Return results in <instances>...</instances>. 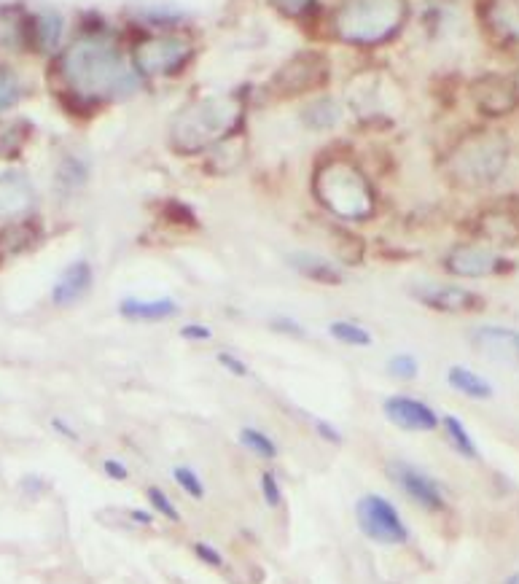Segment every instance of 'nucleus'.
I'll use <instances>...</instances> for the list:
<instances>
[{
  "label": "nucleus",
  "instance_id": "f257e3e1",
  "mask_svg": "<svg viewBox=\"0 0 519 584\" xmlns=\"http://www.w3.org/2000/svg\"><path fill=\"white\" fill-rule=\"evenodd\" d=\"M62 87L81 103L103 105L127 100L140 89L143 76L127 54L103 35H81L60 57Z\"/></svg>",
  "mask_w": 519,
  "mask_h": 584
},
{
  "label": "nucleus",
  "instance_id": "f03ea898",
  "mask_svg": "<svg viewBox=\"0 0 519 584\" xmlns=\"http://www.w3.org/2000/svg\"><path fill=\"white\" fill-rule=\"evenodd\" d=\"M407 17V0H342L331 17V27L342 44L380 46L401 33Z\"/></svg>",
  "mask_w": 519,
  "mask_h": 584
},
{
  "label": "nucleus",
  "instance_id": "7ed1b4c3",
  "mask_svg": "<svg viewBox=\"0 0 519 584\" xmlns=\"http://www.w3.org/2000/svg\"><path fill=\"white\" fill-rule=\"evenodd\" d=\"M240 114H243L240 100L226 95L191 103L189 108H183L178 114L173 130H170L175 151L199 154V151L216 149L226 138H232L237 122H240Z\"/></svg>",
  "mask_w": 519,
  "mask_h": 584
},
{
  "label": "nucleus",
  "instance_id": "20e7f679",
  "mask_svg": "<svg viewBox=\"0 0 519 584\" xmlns=\"http://www.w3.org/2000/svg\"><path fill=\"white\" fill-rule=\"evenodd\" d=\"M315 194L323 208L345 221H366L374 216V192L361 167L350 159H326L315 173Z\"/></svg>",
  "mask_w": 519,
  "mask_h": 584
},
{
  "label": "nucleus",
  "instance_id": "39448f33",
  "mask_svg": "<svg viewBox=\"0 0 519 584\" xmlns=\"http://www.w3.org/2000/svg\"><path fill=\"white\" fill-rule=\"evenodd\" d=\"M509 165V140L501 132H471L452 149L450 173L463 186L495 184Z\"/></svg>",
  "mask_w": 519,
  "mask_h": 584
},
{
  "label": "nucleus",
  "instance_id": "423d86ee",
  "mask_svg": "<svg viewBox=\"0 0 519 584\" xmlns=\"http://www.w3.org/2000/svg\"><path fill=\"white\" fill-rule=\"evenodd\" d=\"M194 46L181 35H148L132 49V65L138 68L140 76L162 79L175 76L189 65Z\"/></svg>",
  "mask_w": 519,
  "mask_h": 584
},
{
  "label": "nucleus",
  "instance_id": "0eeeda50",
  "mask_svg": "<svg viewBox=\"0 0 519 584\" xmlns=\"http://www.w3.org/2000/svg\"><path fill=\"white\" fill-rule=\"evenodd\" d=\"M355 520H358V528H361L366 539L385 544V547L404 544L409 539V528L398 515V509L380 493H366V496L358 498Z\"/></svg>",
  "mask_w": 519,
  "mask_h": 584
},
{
  "label": "nucleus",
  "instance_id": "6e6552de",
  "mask_svg": "<svg viewBox=\"0 0 519 584\" xmlns=\"http://www.w3.org/2000/svg\"><path fill=\"white\" fill-rule=\"evenodd\" d=\"M326 79H329L326 57L318 52H304L296 54L294 60H288L283 68L277 70L272 81H269V89L277 97H296L310 92V89L323 87Z\"/></svg>",
  "mask_w": 519,
  "mask_h": 584
},
{
  "label": "nucleus",
  "instance_id": "1a4fd4ad",
  "mask_svg": "<svg viewBox=\"0 0 519 584\" xmlns=\"http://www.w3.org/2000/svg\"><path fill=\"white\" fill-rule=\"evenodd\" d=\"M388 474L390 480L396 482L398 488L404 490L417 506H423L425 512H442L447 506V493H444L442 485L412 463L390 461Z\"/></svg>",
  "mask_w": 519,
  "mask_h": 584
},
{
  "label": "nucleus",
  "instance_id": "9d476101",
  "mask_svg": "<svg viewBox=\"0 0 519 584\" xmlns=\"http://www.w3.org/2000/svg\"><path fill=\"white\" fill-rule=\"evenodd\" d=\"M412 297L420 305L439 310V313H474L482 310L485 299L460 286H447V283H423V286L412 288Z\"/></svg>",
  "mask_w": 519,
  "mask_h": 584
},
{
  "label": "nucleus",
  "instance_id": "9b49d317",
  "mask_svg": "<svg viewBox=\"0 0 519 584\" xmlns=\"http://www.w3.org/2000/svg\"><path fill=\"white\" fill-rule=\"evenodd\" d=\"M501 264L503 259L498 253L476 243L455 245V248L447 253V259H444L447 272L458 275V278H487V275L501 272Z\"/></svg>",
  "mask_w": 519,
  "mask_h": 584
},
{
  "label": "nucleus",
  "instance_id": "f8f14e48",
  "mask_svg": "<svg viewBox=\"0 0 519 584\" xmlns=\"http://www.w3.org/2000/svg\"><path fill=\"white\" fill-rule=\"evenodd\" d=\"M382 412L401 431H436L442 423L436 410L415 396H388L382 401Z\"/></svg>",
  "mask_w": 519,
  "mask_h": 584
},
{
  "label": "nucleus",
  "instance_id": "ddd939ff",
  "mask_svg": "<svg viewBox=\"0 0 519 584\" xmlns=\"http://www.w3.org/2000/svg\"><path fill=\"white\" fill-rule=\"evenodd\" d=\"M35 208V189L19 170L0 173V221H19Z\"/></svg>",
  "mask_w": 519,
  "mask_h": 584
},
{
  "label": "nucleus",
  "instance_id": "4468645a",
  "mask_svg": "<svg viewBox=\"0 0 519 584\" xmlns=\"http://www.w3.org/2000/svg\"><path fill=\"white\" fill-rule=\"evenodd\" d=\"M474 348L490 361L519 367V332L509 326H476L471 332Z\"/></svg>",
  "mask_w": 519,
  "mask_h": 584
},
{
  "label": "nucleus",
  "instance_id": "2eb2a0df",
  "mask_svg": "<svg viewBox=\"0 0 519 584\" xmlns=\"http://www.w3.org/2000/svg\"><path fill=\"white\" fill-rule=\"evenodd\" d=\"M95 283V270H92V264L87 259H76V262H70L62 275L57 278L52 288V302L57 307H70L81 302V299L87 297L89 288Z\"/></svg>",
  "mask_w": 519,
  "mask_h": 584
},
{
  "label": "nucleus",
  "instance_id": "dca6fc26",
  "mask_svg": "<svg viewBox=\"0 0 519 584\" xmlns=\"http://www.w3.org/2000/svg\"><path fill=\"white\" fill-rule=\"evenodd\" d=\"M474 97L476 103H479V111H485L487 116L509 114V111H514V105L519 103L514 84L498 79V76H487V79L476 81Z\"/></svg>",
  "mask_w": 519,
  "mask_h": 584
},
{
  "label": "nucleus",
  "instance_id": "f3484780",
  "mask_svg": "<svg viewBox=\"0 0 519 584\" xmlns=\"http://www.w3.org/2000/svg\"><path fill=\"white\" fill-rule=\"evenodd\" d=\"M178 313H181V307H178V302L170 297L159 299L127 297L119 302V315L135 323H159L167 321V318H175Z\"/></svg>",
  "mask_w": 519,
  "mask_h": 584
},
{
  "label": "nucleus",
  "instance_id": "a211bd4d",
  "mask_svg": "<svg viewBox=\"0 0 519 584\" xmlns=\"http://www.w3.org/2000/svg\"><path fill=\"white\" fill-rule=\"evenodd\" d=\"M485 22L498 38L519 44V0H487Z\"/></svg>",
  "mask_w": 519,
  "mask_h": 584
},
{
  "label": "nucleus",
  "instance_id": "6ab92c4d",
  "mask_svg": "<svg viewBox=\"0 0 519 584\" xmlns=\"http://www.w3.org/2000/svg\"><path fill=\"white\" fill-rule=\"evenodd\" d=\"M291 270H296L302 278L312 280V283H323V286H339L345 275L337 264H331L329 259H323L318 253H291L288 256Z\"/></svg>",
  "mask_w": 519,
  "mask_h": 584
},
{
  "label": "nucleus",
  "instance_id": "aec40b11",
  "mask_svg": "<svg viewBox=\"0 0 519 584\" xmlns=\"http://www.w3.org/2000/svg\"><path fill=\"white\" fill-rule=\"evenodd\" d=\"M447 383L455 388L458 393L468 396V399L487 401L493 399L495 388L490 385V380H485L482 375H476L468 367H450L447 369Z\"/></svg>",
  "mask_w": 519,
  "mask_h": 584
},
{
  "label": "nucleus",
  "instance_id": "412c9836",
  "mask_svg": "<svg viewBox=\"0 0 519 584\" xmlns=\"http://www.w3.org/2000/svg\"><path fill=\"white\" fill-rule=\"evenodd\" d=\"M342 119V108L334 97H321V100H312L310 105H304L302 122L310 127V130H331L337 127V122Z\"/></svg>",
  "mask_w": 519,
  "mask_h": 584
},
{
  "label": "nucleus",
  "instance_id": "4be33fe9",
  "mask_svg": "<svg viewBox=\"0 0 519 584\" xmlns=\"http://www.w3.org/2000/svg\"><path fill=\"white\" fill-rule=\"evenodd\" d=\"M62 30H65V22H62L60 14H52V11H46V14H38L33 19V41L35 46L41 49V52H52L57 49L62 41Z\"/></svg>",
  "mask_w": 519,
  "mask_h": 584
},
{
  "label": "nucleus",
  "instance_id": "5701e85b",
  "mask_svg": "<svg viewBox=\"0 0 519 584\" xmlns=\"http://www.w3.org/2000/svg\"><path fill=\"white\" fill-rule=\"evenodd\" d=\"M240 445H243L248 453L256 455V458H261V461H275L277 453H280L275 439L269 434H264L261 428L253 426H245L243 431H240Z\"/></svg>",
  "mask_w": 519,
  "mask_h": 584
},
{
  "label": "nucleus",
  "instance_id": "b1692460",
  "mask_svg": "<svg viewBox=\"0 0 519 584\" xmlns=\"http://www.w3.org/2000/svg\"><path fill=\"white\" fill-rule=\"evenodd\" d=\"M329 334L342 345H350V348H372L374 342L372 332L353 321H331Z\"/></svg>",
  "mask_w": 519,
  "mask_h": 584
},
{
  "label": "nucleus",
  "instance_id": "393cba45",
  "mask_svg": "<svg viewBox=\"0 0 519 584\" xmlns=\"http://www.w3.org/2000/svg\"><path fill=\"white\" fill-rule=\"evenodd\" d=\"M442 423H444V431H447V439H450V445L455 447L463 458L476 461V458H479V447H476L474 436L468 434V428L463 426L458 418H452V415H447Z\"/></svg>",
  "mask_w": 519,
  "mask_h": 584
},
{
  "label": "nucleus",
  "instance_id": "a878e982",
  "mask_svg": "<svg viewBox=\"0 0 519 584\" xmlns=\"http://www.w3.org/2000/svg\"><path fill=\"white\" fill-rule=\"evenodd\" d=\"M22 97V81L9 65H0V114L9 111Z\"/></svg>",
  "mask_w": 519,
  "mask_h": 584
},
{
  "label": "nucleus",
  "instance_id": "bb28decb",
  "mask_svg": "<svg viewBox=\"0 0 519 584\" xmlns=\"http://www.w3.org/2000/svg\"><path fill=\"white\" fill-rule=\"evenodd\" d=\"M87 175H89L87 165H84L81 159L68 157L60 165V173H57V184H60L62 189L73 192V189H81V186L87 184Z\"/></svg>",
  "mask_w": 519,
  "mask_h": 584
},
{
  "label": "nucleus",
  "instance_id": "cd10ccee",
  "mask_svg": "<svg viewBox=\"0 0 519 584\" xmlns=\"http://www.w3.org/2000/svg\"><path fill=\"white\" fill-rule=\"evenodd\" d=\"M173 480L178 482V488L186 493V496H191L194 501H202L205 498V482L199 480V474L194 469H189V466H175L173 469Z\"/></svg>",
  "mask_w": 519,
  "mask_h": 584
},
{
  "label": "nucleus",
  "instance_id": "c85d7f7f",
  "mask_svg": "<svg viewBox=\"0 0 519 584\" xmlns=\"http://www.w3.org/2000/svg\"><path fill=\"white\" fill-rule=\"evenodd\" d=\"M146 496H148V501H151V509H154V512H159V515L165 517V520L181 523V512H178V506L170 501V496H167L165 490L151 485V488L146 490Z\"/></svg>",
  "mask_w": 519,
  "mask_h": 584
},
{
  "label": "nucleus",
  "instance_id": "c756f323",
  "mask_svg": "<svg viewBox=\"0 0 519 584\" xmlns=\"http://www.w3.org/2000/svg\"><path fill=\"white\" fill-rule=\"evenodd\" d=\"M388 372L390 377H396V380H415L417 372H420V364H417V358L409 356V353H396V356L388 361Z\"/></svg>",
  "mask_w": 519,
  "mask_h": 584
},
{
  "label": "nucleus",
  "instance_id": "7c9ffc66",
  "mask_svg": "<svg viewBox=\"0 0 519 584\" xmlns=\"http://www.w3.org/2000/svg\"><path fill=\"white\" fill-rule=\"evenodd\" d=\"M259 485H261V496H264L267 506L277 509V506L283 504V490H280V480L275 477V471H261Z\"/></svg>",
  "mask_w": 519,
  "mask_h": 584
},
{
  "label": "nucleus",
  "instance_id": "2f4dec72",
  "mask_svg": "<svg viewBox=\"0 0 519 584\" xmlns=\"http://www.w3.org/2000/svg\"><path fill=\"white\" fill-rule=\"evenodd\" d=\"M312 3H315V0H275L277 9L291 19H302L304 14L312 9Z\"/></svg>",
  "mask_w": 519,
  "mask_h": 584
},
{
  "label": "nucleus",
  "instance_id": "473e14b6",
  "mask_svg": "<svg viewBox=\"0 0 519 584\" xmlns=\"http://www.w3.org/2000/svg\"><path fill=\"white\" fill-rule=\"evenodd\" d=\"M218 364H221L226 372H232V375H237V377L251 375V369H248V364H245L243 358H237L234 353H226V350H221V353H218Z\"/></svg>",
  "mask_w": 519,
  "mask_h": 584
},
{
  "label": "nucleus",
  "instance_id": "72a5a7b5",
  "mask_svg": "<svg viewBox=\"0 0 519 584\" xmlns=\"http://www.w3.org/2000/svg\"><path fill=\"white\" fill-rule=\"evenodd\" d=\"M194 555H197L202 563H208V566L213 568L224 566V555H221L216 547H210L208 541H197V544H194Z\"/></svg>",
  "mask_w": 519,
  "mask_h": 584
},
{
  "label": "nucleus",
  "instance_id": "f704fd0d",
  "mask_svg": "<svg viewBox=\"0 0 519 584\" xmlns=\"http://www.w3.org/2000/svg\"><path fill=\"white\" fill-rule=\"evenodd\" d=\"M275 332H280V334H291V337H299V340H304L307 337V332H304V326L299 321H294V318H272V323H269Z\"/></svg>",
  "mask_w": 519,
  "mask_h": 584
},
{
  "label": "nucleus",
  "instance_id": "c9c22d12",
  "mask_svg": "<svg viewBox=\"0 0 519 584\" xmlns=\"http://www.w3.org/2000/svg\"><path fill=\"white\" fill-rule=\"evenodd\" d=\"M312 426H315L318 436H321V439H326L329 445H342V431H339L337 426H331L329 420L312 418Z\"/></svg>",
  "mask_w": 519,
  "mask_h": 584
},
{
  "label": "nucleus",
  "instance_id": "e433bc0d",
  "mask_svg": "<svg viewBox=\"0 0 519 584\" xmlns=\"http://www.w3.org/2000/svg\"><path fill=\"white\" fill-rule=\"evenodd\" d=\"M103 471L108 474V480H113V482H124L127 477H130V469H127L119 458H105Z\"/></svg>",
  "mask_w": 519,
  "mask_h": 584
},
{
  "label": "nucleus",
  "instance_id": "4c0bfd02",
  "mask_svg": "<svg viewBox=\"0 0 519 584\" xmlns=\"http://www.w3.org/2000/svg\"><path fill=\"white\" fill-rule=\"evenodd\" d=\"M181 337L191 342H208L213 337V332H210L208 326H202V323H186L181 329Z\"/></svg>",
  "mask_w": 519,
  "mask_h": 584
},
{
  "label": "nucleus",
  "instance_id": "58836bf2",
  "mask_svg": "<svg viewBox=\"0 0 519 584\" xmlns=\"http://www.w3.org/2000/svg\"><path fill=\"white\" fill-rule=\"evenodd\" d=\"M52 426H54V431L57 434H62V436H68L70 442H78V431L70 423H65L62 418H52Z\"/></svg>",
  "mask_w": 519,
  "mask_h": 584
},
{
  "label": "nucleus",
  "instance_id": "ea45409f",
  "mask_svg": "<svg viewBox=\"0 0 519 584\" xmlns=\"http://www.w3.org/2000/svg\"><path fill=\"white\" fill-rule=\"evenodd\" d=\"M19 488H25L30 496H38V493L44 490V480H41V477H35V474H30V477H25V480H22V485H19Z\"/></svg>",
  "mask_w": 519,
  "mask_h": 584
},
{
  "label": "nucleus",
  "instance_id": "a19ab883",
  "mask_svg": "<svg viewBox=\"0 0 519 584\" xmlns=\"http://www.w3.org/2000/svg\"><path fill=\"white\" fill-rule=\"evenodd\" d=\"M130 517L138 525H151V523H154V515H151V512H146V509H130Z\"/></svg>",
  "mask_w": 519,
  "mask_h": 584
},
{
  "label": "nucleus",
  "instance_id": "79ce46f5",
  "mask_svg": "<svg viewBox=\"0 0 519 584\" xmlns=\"http://www.w3.org/2000/svg\"><path fill=\"white\" fill-rule=\"evenodd\" d=\"M506 584H519V574L509 576V579H506Z\"/></svg>",
  "mask_w": 519,
  "mask_h": 584
},
{
  "label": "nucleus",
  "instance_id": "37998d69",
  "mask_svg": "<svg viewBox=\"0 0 519 584\" xmlns=\"http://www.w3.org/2000/svg\"><path fill=\"white\" fill-rule=\"evenodd\" d=\"M514 89H517V97H519V70H517V79H514Z\"/></svg>",
  "mask_w": 519,
  "mask_h": 584
}]
</instances>
